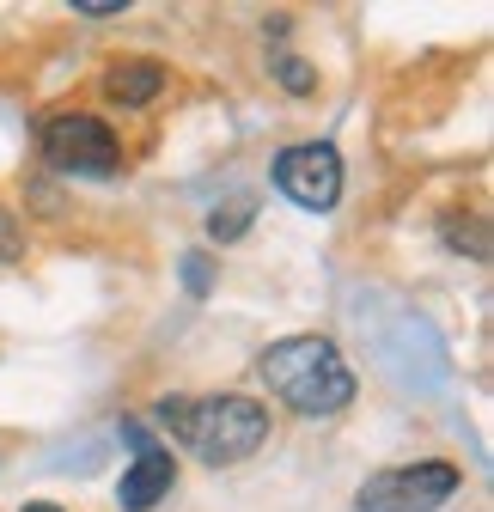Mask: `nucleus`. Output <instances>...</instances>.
Returning a JSON list of instances; mask_svg holds the SVG:
<instances>
[{"instance_id":"1","label":"nucleus","mask_w":494,"mask_h":512,"mask_svg":"<svg viewBox=\"0 0 494 512\" xmlns=\"http://www.w3.org/2000/svg\"><path fill=\"white\" fill-rule=\"evenodd\" d=\"M257 378L269 384V391L305 415V421H330L354 403V366L342 360V348L330 336H287V342H269L257 354Z\"/></svg>"},{"instance_id":"4","label":"nucleus","mask_w":494,"mask_h":512,"mask_svg":"<svg viewBox=\"0 0 494 512\" xmlns=\"http://www.w3.org/2000/svg\"><path fill=\"white\" fill-rule=\"evenodd\" d=\"M458 464L446 458H421V464H397V470H379L360 482V512H434L458 494Z\"/></svg>"},{"instance_id":"11","label":"nucleus","mask_w":494,"mask_h":512,"mask_svg":"<svg viewBox=\"0 0 494 512\" xmlns=\"http://www.w3.org/2000/svg\"><path fill=\"white\" fill-rule=\"evenodd\" d=\"M183 287H190V293H208L214 287V269H208V256L196 250V256H183Z\"/></svg>"},{"instance_id":"7","label":"nucleus","mask_w":494,"mask_h":512,"mask_svg":"<svg viewBox=\"0 0 494 512\" xmlns=\"http://www.w3.org/2000/svg\"><path fill=\"white\" fill-rule=\"evenodd\" d=\"M104 92H110L116 104L141 110V104H153V98L165 92V68H159L153 55H129V61H110V74H104Z\"/></svg>"},{"instance_id":"2","label":"nucleus","mask_w":494,"mask_h":512,"mask_svg":"<svg viewBox=\"0 0 494 512\" xmlns=\"http://www.w3.org/2000/svg\"><path fill=\"white\" fill-rule=\"evenodd\" d=\"M190 452H202L214 470L220 464H244L257 452V445L269 439V409L263 403H251V397H238V391H226V397H190V415H183V433H177Z\"/></svg>"},{"instance_id":"12","label":"nucleus","mask_w":494,"mask_h":512,"mask_svg":"<svg viewBox=\"0 0 494 512\" xmlns=\"http://www.w3.org/2000/svg\"><path fill=\"white\" fill-rule=\"evenodd\" d=\"M74 13H80V19H116V13H122V0H80Z\"/></svg>"},{"instance_id":"6","label":"nucleus","mask_w":494,"mask_h":512,"mask_svg":"<svg viewBox=\"0 0 494 512\" xmlns=\"http://www.w3.org/2000/svg\"><path fill=\"white\" fill-rule=\"evenodd\" d=\"M171 476H177V458L165 452V445H135V464L122 470V482H116V506L122 512H153L165 494H171Z\"/></svg>"},{"instance_id":"10","label":"nucleus","mask_w":494,"mask_h":512,"mask_svg":"<svg viewBox=\"0 0 494 512\" xmlns=\"http://www.w3.org/2000/svg\"><path fill=\"white\" fill-rule=\"evenodd\" d=\"M275 74H281V86H287L293 98H305V92H312V86H318V80H312V68H305V61H299V55H281V61H275Z\"/></svg>"},{"instance_id":"9","label":"nucleus","mask_w":494,"mask_h":512,"mask_svg":"<svg viewBox=\"0 0 494 512\" xmlns=\"http://www.w3.org/2000/svg\"><path fill=\"white\" fill-rule=\"evenodd\" d=\"M25 256V232H19V214L0 202V263H19Z\"/></svg>"},{"instance_id":"8","label":"nucleus","mask_w":494,"mask_h":512,"mask_svg":"<svg viewBox=\"0 0 494 512\" xmlns=\"http://www.w3.org/2000/svg\"><path fill=\"white\" fill-rule=\"evenodd\" d=\"M251 214H257V208H251V196H238V202H226V208H214V214H208V232H214L220 244H226V238H244Z\"/></svg>"},{"instance_id":"13","label":"nucleus","mask_w":494,"mask_h":512,"mask_svg":"<svg viewBox=\"0 0 494 512\" xmlns=\"http://www.w3.org/2000/svg\"><path fill=\"white\" fill-rule=\"evenodd\" d=\"M25 512H61V506H49V500H31V506H25Z\"/></svg>"},{"instance_id":"5","label":"nucleus","mask_w":494,"mask_h":512,"mask_svg":"<svg viewBox=\"0 0 494 512\" xmlns=\"http://www.w3.org/2000/svg\"><path fill=\"white\" fill-rule=\"evenodd\" d=\"M275 189L305 214H330L342 202V153L330 141H299L275 159Z\"/></svg>"},{"instance_id":"3","label":"nucleus","mask_w":494,"mask_h":512,"mask_svg":"<svg viewBox=\"0 0 494 512\" xmlns=\"http://www.w3.org/2000/svg\"><path fill=\"white\" fill-rule=\"evenodd\" d=\"M37 147H43V159L55 171H68V177H116L122 171V141L110 135V122H98L92 110L43 116Z\"/></svg>"}]
</instances>
